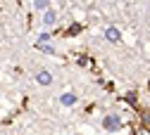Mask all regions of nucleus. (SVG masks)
Wrapping results in <instances>:
<instances>
[{
  "label": "nucleus",
  "mask_w": 150,
  "mask_h": 135,
  "mask_svg": "<svg viewBox=\"0 0 150 135\" xmlns=\"http://www.w3.org/2000/svg\"><path fill=\"white\" fill-rule=\"evenodd\" d=\"M131 135H136V133H131Z\"/></svg>",
  "instance_id": "obj_11"
},
{
  "label": "nucleus",
  "mask_w": 150,
  "mask_h": 135,
  "mask_svg": "<svg viewBox=\"0 0 150 135\" xmlns=\"http://www.w3.org/2000/svg\"><path fill=\"white\" fill-rule=\"evenodd\" d=\"M81 29H83L81 24H69V26H67V29H64L62 33H64V36H76V33H79Z\"/></svg>",
  "instance_id": "obj_6"
},
{
  "label": "nucleus",
  "mask_w": 150,
  "mask_h": 135,
  "mask_svg": "<svg viewBox=\"0 0 150 135\" xmlns=\"http://www.w3.org/2000/svg\"><path fill=\"white\" fill-rule=\"evenodd\" d=\"M103 128H105V130H110V133H115V130H119V128H122V119L117 116V114H107V116L103 119Z\"/></svg>",
  "instance_id": "obj_1"
},
{
  "label": "nucleus",
  "mask_w": 150,
  "mask_h": 135,
  "mask_svg": "<svg viewBox=\"0 0 150 135\" xmlns=\"http://www.w3.org/2000/svg\"><path fill=\"white\" fill-rule=\"evenodd\" d=\"M105 38L112 41V43H119V41H122V33H119V29H115V26H107V29H105Z\"/></svg>",
  "instance_id": "obj_3"
},
{
  "label": "nucleus",
  "mask_w": 150,
  "mask_h": 135,
  "mask_svg": "<svg viewBox=\"0 0 150 135\" xmlns=\"http://www.w3.org/2000/svg\"><path fill=\"white\" fill-rule=\"evenodd\" d=\"M124 100H126L129 104H136V92H129V95H126V97H124Z\"/></svg>",
  "instance_id": "obj_10"
},
{
  "label": "nucleus",
  "mask_w": 150,
  "mask_h": 135,
  "mask_svg": "<svg viewBox=\"0 0 150 135\" xmlns=\"http://www.w3.org/2000/svg\"><path fill=\"white\" fill-rule=\"evenodd\" d=\"M33 7H36V10H50V7H48V3H43V0H38V3H33Z\"/></svg>",
  "instance_id": "obj_9"
},
{
  "label": "nucleus",
  "mask_w": 150,
  "mask_h": 135,
  "mask_svg": "<svg viewBox=\"0 0 150 135\" xmlns=\"http://www.w3.org/2000/svg\"><path fill=\"white\" fill-rule=\"evenodd\" d=\"M55 22H57V12H55L52 7L45 10V12H43V24H45V26H52Z\"/></svg>",
  "instance_id": "obj_4"
},
{
  "label": "nucleus",
  "mask_w": 150,
  "mask_h": 135,
  "mask_svg": "<svg viewBox=\"0 0 150 135\" xmlns=\"http://www.w3.org/2000/svg\"><path fill=\"white\" fill-rule=\"evenodd\" d=\"M50 38H52V33H41V38H38V43H50Z\"/></svg>",
  "instance_id": "obj_8"
},
{
  "label": "nucleus",
  "mask_w": 150,
  "mask_h": 135,
  "mask_svg": "<svg viewBox=\"0 0 150 135\" xmlns=\"http://www.w3.org/2000/svg\"><path fill=\"white\" fill-rule=\"evenodd\" d=\"M60 102H62V107H74V104H76V95H74V92H62Z\"/></svg>",
  "instance_id": "obj_5"
},
{
  "label": "nucleus",
  "mask_w": 150,
  "mask_h": 135,
  "mask_svg": "<svg viewBox=\"0 0 150 135\" xmlns=\"http://www.w3.org/2000/svg\"><path fill=\"white\" fill-rule=\"evenodd\" d=\"M36 48L43 50V52H48V55H55V48H52L50 43H36Z\"/></svg>",
  "instance_id": "obj_7"
},
{
  "label": "nucleus",
  "mask_w": 150,
  "mask_h": 135,
  "mask_svg": "<svg viewBox=\"0 0 150 135\" xmlns=\"http://www.w3.org/2000/svg\"><path fill=\"white\" fill-rule=\"evenodd\" d=\"M36 81H38V85H50L52 83V73L45 71V69H41L38 73H36Z\"/></svg>",
  "instance_id": "obj_2"
}]
</instances>
